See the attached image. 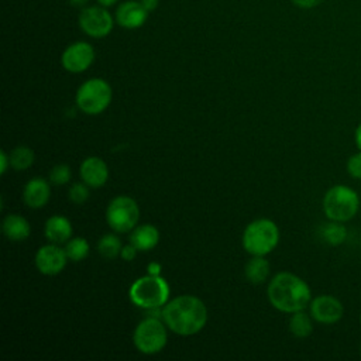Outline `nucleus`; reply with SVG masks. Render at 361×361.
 Masks as SVG:
<instances>
[{"mask_svg":"<svg viewBox=\"0 0 361 361\" xmlns=\"http://www.w3.org/2000/svg\"><path fill=\"white\" fill-rule=\"evenodd\" d=\"M161 317L171 331L179 336H192L204 327L207 309L202 299L193 295H180L162 306Z\"/></svg>","mask_w":361,"mask_h":361,"instance_id":"1","label":"nucleus"},{"mask_svg":"<svg viewBox=\"0 0 361 361\" xmlns=\"http://www.w3.org/2000/svg\"><path fill=\"white\" fill-rule=\"evenodd\" d=\"M269 303L283 313L305 310L312 300L310 286L300 276L283 271L278 272L267 288Z\"/></svg>","mask_w":361,"mask_h":361,"instance_id":"2","label":"nucleus"},{"mask_svg":"<svg viewBox=\"0 0 361 361\" xmlns=\"http://www.w3.org/2000/svg\"><path fill=\"white\" fill-rule=\"evenodd\" d=\"M322 207L329 220L345 223L357 216L360 210V196L351 186L338 183L326 190Z\"/></svg>","mask_w":361,"mask_h":361,"instance_id":"3","label":"nucleus"},{"mask_svg":"<svg viewBox=\"0 0 361 361\" xmlns=\"http://www.w3.org/2000/svg\"><path fill=\"white\" fill-rule=\"evenodd\" d=\"M130 300L142 309L164 306L169 298V285L161 275H145L133 282L128 290Z\"/></svg>","mask_w":361,"mask_h":361,"instance_id":"4","label":"nucleus"},{"mask_svg":"<svg viewBox=\"0 0 361 361\" xmlns=\"http://www.w3.org/2000/svg\"><path fill=\"white\" fill-rule=\"evenodd\" d=\"M241 241L251 255H267L279 243V228L269 219H257L244 228Z\"/></svg>","mask_w":361,"mask_h":361,"instance_id":"5","label":"nucleus"},{"mask_svg":"<svg viewBox=\"0 0 361 361\" xmlns=\"http://www.w3.org/2000/svg\"><path fill=\"white\" fill-rule=\"evenodd\" d=\"M111 97L113 90L109 82L102 78H92L79 86L75 102L83 113L96 116L109 107Z\"/></svg>","mask_w":361,"mask_h":361,"instance_id":"6","label":"nucleus"},{"mask_svg":"<svg viewBox=\"0 0 361 361\" xmlns=\"http://www.w3.org/2000/svg\"><path fill=\"white\" fill-rule=\"evenodd\" d=\"M164 320L151 316L144 319L134 330L133 341L135 348L147 355L159 353L168 341V331Z\"/></svg>","mask_w":361,"mask_h":361,"instance_id":"7","label":"nucleus"},{"mask_svg":"<svg viewBox=\"0 0 361 361\" xmlns=\"http://www.w3.org/2000/svg\"><path fill=\"white\" fill-rule=\"evenodd\" d=\"M140 219L137 202L130 196H117L110 200L106 209V220L109 227L116 233L131 231Z\"/></svg>","mask_w":361,"mask_h":361,"instance_id":"8","label":"nucleus"},{"mask_svg":"<svg viewBox=\"0 0 361 361\" xmlns=\"http://www.w3.org/2000/svg\"><path fill=\"white\" fill-rule=\"evenodd\" d=\"M114 20L116 18H113L107 7L96 4L83 7L79 13L78 23L86 35L92 38H103L111 32Z\"/></svg>","mask_w":361,"mask_h":361,"instance_id":"9","label":"nucleus"},{"mask_svg":"<svg viewBox=\"0 0 361 361\" xmlns=\"http://www.w3.org/2000/svg\"><path fill=\"white\" fill-rule=\"evenodd\" d=\"M94 56V48L89 42L76 41L63 49L61 55V63L68 72L80 73L93 63Z\"/></svg>","mask_w":361,"mask_h":361,"instance_id":"10","label":"nucleus"},{"mask_svg":"<svg viewBox=\"0 0 361 361\" xmlns=\"http://www.w3.org/2000/svg\"><path fill=\"white\" fill-rule=\"evenodd\" d=\"M309 313L314 322L334 324L344 316V305L333 295H319L309 303Z\"/></svg>","mask_w":361,"mask_h":361,"instance_id":"11","label":"nucleus"},{"mask_svg":"<svg viewBox=\"0 0 361 361\" xmlns=\"http://www.w3.org/2000/svg\"><path fill=\"white\" fill-rule=\"evenodd\" d=\"M68 257L63 248L56 244H47L38 248L35 254V267L44 275H58L66 265Z\"/></svg>","mask_w":361,"mask_h":361,"instance_id":"12","label":"nucleus"},{"mask_svg":"<svg viewBox=\"0 0 361 361\" xmlns=\"http://www.w3.org/2000/svg\"><path fill=\"white\" fill-rule=\"evenodd\" d=\"M148 11L144 8L141 1L138 0H127L117 6L114 18L117 24L127 30H135L144 25L147 21Z\"/></svg>","mask_w":361,"mask_h":361,"instance_id":"13","label":"nucleus"},{"mask_svg":"<svg viewBox=\"0 0 361 361\" xmlns=\"http://www.w3.org/2000/svg\"><path fill=\"white\" fill-rule=\"evenodd\" d=\"M80 178L90 188H100L107 182L109 168L99 157H87L80 165Z\"/></svg>","mask_w":361,"mask_h":361,"instance_id":"14","label":"nucleus"},{"mask_svg":"<svg viewBox=\"0 0 361 361\" xmlns=\"http://www.w3.org/2000/svg\"><path fill=\"white\" fill-rule=\"evenodd\" d=\"M51 196L49 183L42 178L30 179L23 190L24 203L31 209H39L45 206Z\"/></svg>","mask_w":361,"mask_h":361,"instance_id":"15","label":"nucleus"},{"mask_svg":"<svg viewBox=\"0 0 361 361\" xmlns=\"http://www.w3.org/2000/svg\"><path fill=\"white\" fill-rule=\"evenodd\" d=\"M45 237L54 244L66 243L72 235V224L65 216H52L45 221Z\"/></svg>","mask_w":361,"mask_h":361,"instance_id":"16","label":"nucleus"},{"mask_svg":"<svg viewBox=\"0 0 361 361\" xmlns=\"http://www.w3.org/2000/svg\"><path fill=\"white\" fill-rule=\"evenodd\" d=\"M159 241V231L152 224H141L133 228L130 234V243L138 251H149Z\"/></svg>","mask_w":361,"mask_h":361,"instance_id":"17","label":"nucleus"},{"mask_svg":"<svg viewBox=\"0 0 361 361\" xmlns=\"http://www.w3.org/2000/svg\"><path fill=\"white\" fill-rule=\"evenodd\" d=\"M3 233L4 235L11 240V241H23L27 240L30 233H31V227L30 223L20 214H7L3 220L1 224Z\"/></svg>","mask_w":361,"mask_h":361,"instance_id":"18","label":"nucleus"},{"mask_svg":"<svg viewBox=\"0 0 361 361\" xmlns=\"http://www.w3.org/2000/svg\"><path fill=\"white\" fill-rule=\"evenodd\" d=\"M269 262L264 255H252V258L244 267V275L248 282L259 285L269 276Z\"/></svg>","mask_w":361,"mask_h":361,"instance_id":"19","label":"nucleus"},{"mask_svg":"<svg viewBox=\"0 0 361 361\" xmlns=\"http://www.w3.org/2000/svg\"><path fill=\"white\" fill-rule=\"evenodd\" d=\"M289 331L298 338H306L313 331V317L305 310H298L292 313L288 322Z\"/></svg>","mask_w":361,"mask_h":361,"instance_id":"20","label":"nucleus"},{"mask_svg":"<svg viewBox=\"0 0 361 361\" xmlns=\"http://www.w3.org/2000/svg\"><path fill=\"white\" fill-rule=\"evenodd\" d=\"M320 235L322 240L329 245H340L347 237V228L344 223L329 220V223L322 226Z\"/></svg>","mask_w":361,"mask_h":361,"instance_id":"21","label":"nucleus"},{"mask_svg":"<svg viewBox=\"0 0 361 361\" xmlns=\"http://www.w3.org/2000/svg\"><path fill=\"white\" fill-rule=\"evenodd\" d=\"M35 155L30 147L18 145L10 154V164L16 171H25L34 164Z\"/></svg>","mask_w":361,"mask_h":361,"instance_id":"22","label":"nucleus"},{"mask_svg":"<svg viewBox=\"0 0 361 361\" xmlns=\"http://www.w3.org/2000/svg\"><path fill=\"white\" fill-rule=\"evenodd\" d=\"M65 252H66V257L68 259L73 261V262H78V261H82L87 257L89 254V243L86 238L83 237H73V238H69L66 243H65V247H63Z\"/></svg>","mask_w":361,"mask_h":361,"instance_id":"23","label":"nucleus"},{"mask_svg":"<svg viewBox=\"0 0 361 361\" xmlns=\"http://www.w3.org/2000/svg\"><path fill=\"white\" fill-rule=\"evenodd\" d=\"M121 240L114 234L103 235L97 243V252L106 259H113L121 252Z\"/></svg>","mask_w":361,"mask_h":361,"instance_id":"24","label":"nucleus"},{"mask_svg":"<svg viewBox=\"0 0 361 361\" xmlns=\"http://www.w3.org/2000/svg\"><path fill=\"white\" fill-rule=\"evenodd\" d=\"M71 175H72L71 168L68 165H65V164H59V165H55L51 169L49 180H51V183L61 186V185H65V183H68L71 180Z\"/></svg>","mask_w":361,"mask_h":361,"instance_id":"25","label":"nucleus"},{"mask_svg":"<svg viewBox=\"0 0 361 361\" xmlns=\"http://www.w3.org/2000/svg\"><path fill=\"white\" fill-rule=\"evenodd\" d=\"M68 196L75 204H82L89 199V188L85 182H76L69 188Z\"/></svg>","mask_w":361,"mask_h":361,"instance_id":"26","label":"nucleus"},{"mask_svg":"<svg viewBox=\"0 0 361 361\" xmlns=\"http://www.w3.org/2000/svg\"><path fill=\"white\" fill-rule=\"evenodd\" d=\"M345 169H347V173L353 179L361 180V151L360 149L348 157L347 164H345Z\"/></svg>","mask_w":361,"mask_h":361,"instance_id":"27","label":"nucleus"},{"mask_svg":"<svg viewBox=\"0 0 361 361\" xmlns=\"http://www.w3.org/2000/svg\"><path fill=\"white\" fill-rule=\"evenodd\" d=\"M137 248L130 243L128 245H124L123 248H121V252H120V257L123 258V259H126V261H131L134 257H135V254H137Z\"/></svg>","mask_w":361,"mask_h":361,"instance_id":"28","label":"nucleus"},{"mask_svg":"<svg viewBox=\"0 0 361 361\" xmlns=\"http://www.w3.org/2000/svg\"><path fill=\"white\" fill-rule=\"evenodd\" d=\"M296 7L299 8H313L316 6H319L323 0H290Z\"/></svg>","mask_w":361,"mask_h":361,"instance_id":"29","label":"nucleus"},{"mask_svg":"<svg viewBox=\"0 0 361 361\" xmlns=\"http://www.w3.org/2000/svg\"><path fill=\"white\" fill-rule=\"evenodd\" d=\"M0 164H1V166H0V173L4 175L6 171H7V168H8V165H11V164H10V155H7L6 151H1V152H0Z\"/></svg>","mask_w":361,"mask_h":361,"instance_id":"30","label":"nucleus"},{"mask_svg":"<svg viewBox=\"0 0 361 361\" xmlns=\"http://www.w3.org/2000/svg\"><path fill=\"white\" fill-rule=\"evenodd\" d=\"M141 1V4L144 6V8L149 13V11H154L157 7H158V4H159V0H140Z\"/></svg>","mask_w":361,"mask_h":361,"instance_id":"31","label":"nucleus"},{"mask_svg":"<svg viewBox=\"0 0 361 361\" xmlns=\"http://www.w3.org/2000/svg\"><path fill=\"white\" fill-rule=\"evenodd\" d=\"M161 269H162V267L158 262H149L147 267V271L149 275H161Z\"/></svg>","mask_w":361,"mask_h":361,"instance_id":"32","label":"nucleus"},{"mask_svg":"<svg viewBox=\"0 0 361 361\" xmlns=\"http://www.w3.org/2000/svg\"><path fill=\"white\" fill-rule=\"evenodd\" d=\"M354 142H355V147L361 151V123L355 127V131H354Z\"/></svg>","mask_w":361,"mask_h":361,"instance_id":"33","label":"nucleus"},{"mask_svg":"<svg viewBox=\"0 0 361 361\" xmlns=\"http://www.w3.org/2000/svg\"><path fill=\"white\" fill-rule=\"evenodd\" d=\"M68 1L71 3V6H73V7H79V8L86 7V6H87V3H89V0H68Z\"/></svg>","mask_w":361,"mask_h":361,"instance_id":"34","label":"nucleus"},{"mask_svg":"<svg viewBox=\"0 0 361 361\" xmlns=\"http://www.w3.org/2000/svg\"><path fill=\"white\" fill-rule=\"evenodd\" d=\"M96 1H97V4H100V6H103V7H107V8L117 3V0H96Z\"/></svg>","mask_w":361,"mask_h":361,"instance_id":"35","label":"nucleus"},{"mask_svg":"<svg viewBox=\"0 0 361 361\" xmlns=\"http://www.w3.org/2000/svg\"><path fill=\"white\" fill-rule=\"evenodd\" d=\"M360 324H361V313H360Z\"/></svg>","mask_w":361,"mask_h":361,"instance_id":"36","label":"nucleus"},{"mask_svg":"<svg viewBox=\"0 0 361 361\" xmlns=\"http://www.w3.org/2000/svg\"><path fill=\"white\" fill-rule=\"evenodd\" d=\"M360 354H361V343H360Z\"/></svg>","mask_w":361,"mask_h":361,"instance_id":"37","label":"nucleus"}]
</instances>
